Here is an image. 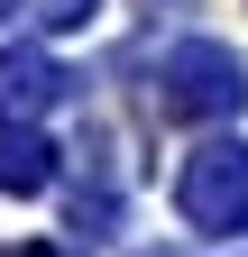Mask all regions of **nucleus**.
Instances as JSON below:
<instances>
[{"label": "nucleus", "instance_id": "nucleus-1", "mask_svg": "<svg viewBox=\"0 0 248 257\" xmlns=\"http://www.w3.org/2000/svg\"><path fill=\"white\" fill-rule=\"evenodd\" d=\"M248 101V83H239V55L230 46H211V37H184L166 64H157V110L166 119H221Z\"/></svg>", "mask_w": 248, "mask_h": 257}, {"label": "nucleus", "instance_id": "nucleus-2", "mask_svg": "<svg viewBox=\"0 0 248 257\" xmlns=\"http://www.w3.org/2000/svg\"><path fill=\"white\" fill-rule=\"evenodd\" d=\"M175 202L193 230H248V147H202L175 175Z\"/></svg>", "mask_w": 248, "mask_h": 257}, {"label": "nucleus", "instance_id": "nucleus-3", "mask_svg": "<svg viewBox=\"0 0 248 257\" xmlns=\"http://www.w3.org/2000/svg\"><path fill=\"white\" fill-rule=\"evenodd\" d=\"M55 92H65V64H55V55H37V46H10V55H0V119L46 110Z\"/></svg>", "mask_w": 248, "mask_h": 257}, {"label": "nucleus", "instance_id": "nucleus-4", "mask_svg": "<svg viewBox=\"0 0 248 257\" xmlns=\"http://www.w3.org/2000/svg\"><path fill=\"white\" fill-rule=\"evenodd\" d=\"M46 184H55V147L37 128H10L0 138V193H46Z\"/></svg>", "mask_w": 248, "mask_h": 257}, {"label": "nucleus", "instance_id": "nucleus-5", "mask_svg": "<svg viewBox=\"0 0 248 257\" xmlns=\"http://www.w3.org/2000/svg\"><path fill=\"white\" fill-rule=\"evenodd\" d=\"M10 10H19V0H0V19H10Z\"/></svg>", "mask_w": 248, "mask_h": 257}]
</instances>
